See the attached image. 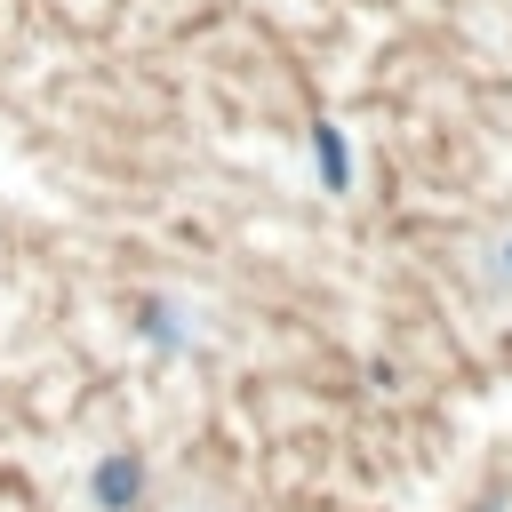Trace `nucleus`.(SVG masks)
<instances>
[{"label": "nucleus", "instance_id": "f03ea898", "mask_svg": "<svg viewBox=\"0 0 512 512\" xmlns=\"http://www.w3.org/2000/svg\"><path fill=\"white\" fill-rule=\"evenodd\" d=\"M312 152H320V168H328V192H344V184H352V160H344V136H336V128H312Z\"/></svg>", "mask_w": 512, "mask_h": 512}, {"label": "nucleus", "instance_id": "f257e3e1", "mask_svg": "<svg viewBox=\"0 0 512 512\" xmlns=\"http://www.w3.org/2000/svg\"><path fill=\"white\" fill-rule=\"evenodd\" d=\"M136 488H144V464H136L128 448H112V456L88 472V496H96V512H128V504H136Z\"/></svg>", "mask_w": 512, "mask_h": 512}, {"label": "nucleus", "instance_id": "7ed1b4c3", "mask_svg": "<svg viewBox=\"0 0 512 512\" xmlns=\"http://www.w3.org/2000/svg\"><path fill=\"white\" fill-rule=\"evenodd\" d=\"M504 256H512V248H504Z\"/></svg>", "mask_w": 512, "mask_h": 512}]
</instances>
